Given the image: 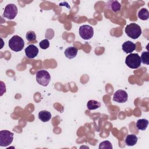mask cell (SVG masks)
<instances>
[{
	"instance_id": "6da1fadb",
	"label": "cell",
	"mask_w": 149,
	"mask_h": 149,
	"mask_svg": "<svg viewBox=\"0 0 149 149\" xmlns=\"http://www.w3.org/2000/svg\"><path fill=\"white\" fill-rule=\"evenodd\" d=\"M125 31L128 37L134 40L138 38L141 34L140 26L134 23L127 24L125 27Z\"/></svg>"
},
{
	"instance_id": "44dd1931",
	"label": "cell",
	"mask_w": 149,
	"mask_h": 149,
	"mask_svg": "<svg viewBox=\"0 0 149 149\" xmlns=\"http://www.w3.org/2000/svg\"><path fill=\"white\" fill-rule=\"evenodd\" d=\"M39 45L41 48L43 49H46L49 47V41L48 39H44L40 42Z\"/></svg>"
},
{
	"instance_id": "5b68a950",
	"label": "cell",
	"mask_w": 149,
	"mask_h": 149,
	"mask_svg": "<svg viewBox=\"0 0 149 149\" xmlns=\"http://www.w3.org/2000/svg\"><path fill=\"white\" fill-rule=\"evenodd\" d=\"M13 140V133L7 130L0 132V146L6 147L10 145Z\"/></svg>"
},
{
	"instance_id": "3957f363",
	"label": "cell",
	"mask_w": 149,
	"mask_h": 149,
	"mask_svg": "<svg viewBox=\"0 0 149 149\" xmlns=\"http://www.w3.org/2000/svg\"><path fill=\"white\" fill-rule=\"evenodd\" d=\"M125 63L131 69H137L141 63L140 57L138 54L131 53L126 56Z\"/></svg>"
},
{
	"instance_id": "9c48e42d",
	"label": "cell",
	"mask_w": 149,
	"mask_h": 149,
	"mask_svg": "<svg viewBox=\"0 0 149 149\" xmlns=\"http://www.w3.org/2000/svg\"><path fill=\"white\" fill-rule=\"evenodd\" d=\"M24 51L26 56L29 59L34 58L36 56H37L39 51L38 48L33 44L29 45L26 48Z\"/></svg>"
},
{
	"instance_id": "ba28073f",
	"label": "cell",
	"mask_w": 149,
	"mask_h": 149,
	"mask_svg": "<svg viewBox=\"0 0 149 149\" xmlns=\"http://www.w3.org/2000/svg\"><path fill=\"white\" fill-rule=\"evenodd\" d=\"M127 93L125 90H118L113 94V101L119 103H124L127 101Z\"/></svg>"
},
{
	"instance_id": "ac0fdd59",
	"label": "cell",
	"mask_w": 149,
	"mask_h": 149,
	"mask_svg": "<svg viewBox=\"0 0 149 149\" xmlns=\"http://www.w3.org/2000/svg\"><path fill=\"white\" fill-rule=\"evenodd\" d=\"M141 62L143 64H149V52L148 51H144L141 55Z\"/></svg>"
},
{
	"instance_id": "4fadbf2b",
	"label": "cell",
	"mask_w": 149,
	"mask_h": 149,
	"mask_svg": "<svg viewBox=\"0 0 149 149\" xmlns=\"http://www.w3.org/2000/svg\"><path fill=\"white\" fill-rule=\"evenodd\" d=\"M137 140L138 138L136 135L133 134H130L127 135L125 142L127 146H133L137 143Z\"/></svg>"
},
{
	"instance_id": "52a82bcc",
	"label": "cell",
	"mask_w": 149,
	"mask_h": 149,
	"mask_svg": "<svg viewBox=\"0 0 149 149\" xmlns=\"http://www.w3.org/2000/svg\"><path fill=\"white\" fill-rule=\"evenodd\" d=\"M17 14V8L13 3L8 4L4 9L3 16L9 20L13 19Z\"/></svg>"
},
{
	"instance_id": "d6986e66",
	"label": "cell",
	"mask_w": 149,
	"mask_h": 149,
	"mask_svg": "<svg viewBox=\"0 0 149 149\" xmlns=\"http://www.w3.org/2000/svg\"><path fill=\"white\" fill-rule=\"evenodd\" d=\"M26 37L28 41H33L36 39V34L34 31L30 30L27 32Z\"/></svg>"
},
{
	"instance_id": "e0dca14e",
	"label": "cell",
	"mask_w": 149,
	"mask_h": 149,
	"mask_svg": "<svg viewBox=\"0 0 149 149\" xmlns=\"http://www.w3.org/2000/svg\"><path fill=\"white\" fill-rule=\"evenodd\" d=\"M138 17L142 20H146L149 17V12L146 8H141L138 12Z\"/></svg>"
},
{
	"instance_id": "277c9868",
	"label": "cell",
	"mask_w": 149,
	"mask_h": 149,
	"mask_svg": "<svg viewBox=\"0 0 149 149\" xmlns=\"http://www.w3.org/2000/svg\"><path fill=\"white\" fill-rule=\"evenodd\" d=\"M37 82L42 86H47L51 80L49 72L45 70H40L36 73Z\"/></svg>"
},
{
	"instance_id": "8fae6325",
	"label": "cell",
	"mask_w": 149,
	"mask_h": 149,
	"mask_svg": "<svg viewBox=\"0 0 149 149\" xmlns=\"http://www.w3.org/2000/svg\"><path fill=\"white\" fill-rule=\"evenodd\" d=\"M122 48L125 52L131 54L136 49V44L130 41H127L122 44Z\"/></svg>"
},
{
	"instance_id": "9a60e30c",
	"label": "cell",
	"mask_w": 149,
	"mask_h": 149,
	"mask_svg": "<svg viewBox=\"0 0 149 149\" xmlns=\"http://www.w3.org/2000/svg\"><path fill=\"white\" fill-rule=\"evenodd\" d=\"M148 125V121L146 119H139L136 122V127L139 130H145Z\"/></svg>"
},
{
	"instance_id": "7c38bea8",
	"label": "cell",
	"mask_w": 149,
	"mask_h": 149,
	"mask_svg": "<svg viewBox=\"0 0 149 149\" xmlns=\"http://www.w3.org/2000/svg\"><path fill=\"white\" fill-rule=\"evenodd\" d=\"M77 52H78V49L76 47H70L67 48L65 49L64 52V54L67 58L70 59L76 57V56L77 54Z\"/></svg>"
},
{
	"instance_id": "ffe728a7",
	"label": "cell",
	"mask_w": 149,
	"mask_h": 149,
	"mask_svg": "<svg viewBox=\"0 0 149 149\" xmlns=\"http://www.w3.org/2000/svg\"><path fill=\"white\" fill-rule=\"evenodd\" d=\"M99 148L100 149H102V148H109V149H112V145L111 143V142H109V141H104L101 142L99 146Z\"/></svg>"
},
{
	"instance_id": "2e32d148",
	"label": "cell",
	"mask_w": 149,
	"mask_h": 149,
	"mask_svg": "<svg viewBox=\"0 0 149 149\" xmlns=\"http://www.w3.org/2000/svg\"><path fill=\"white\" fill-rule=\"evenodd\" d=\"M101 107V103L96 100H91L87 102V107L89 110H94Z\"/></svg>"
},
{
	"instance_id": "30bf717a",
	"label": "cell",
	"mask_w": 149,
	"mask_h": 149,
	"mask_svg": "<svg viewBox=\"0 0 149 149\" xmlns=\"http://www.w3.org/2000/svg\"><path fill=\"white\" fill-rule=\"evenodd\" d=\"M106 6L108 9L113 12H117L120 10L121 5L117 1H109L106 3Z\"/></svg>"
},
{
	"instance_id": "5bb4252c",
	"label": "cell",
	"mask_w": 149,
	"mask_h": 149,
	"mask_svg": "<svg viewBox=\"0 0 149 149\" xmlns=\"http://www.w3.org/2000/svg\"><path fill=\"white\" fill-rule=\"evenodd\" d=\"M51 113L46 110L41 111L38 113V118L43 122H47L49 121L51 118Z\"/></svg>"
},
{
	"instance_id": "8992f818",
	"label": "cell",
	"mask_w": 149,
	"mask_h": 149,
	"mask_svg": "<svg viewBox=\"0 0 149 149\" xmlns=\"http://www.w3.org/2000/svg\"><path fill=\"white\" fill-rule=\"evenodd\" d=\"M80 36L84 40H90L94 35L93 28L89 25L85 24L80 27L79 30Z\"/></svg>"
},
{
	"instance_id": "7a4b0ae2",
	"label": "cell",
	"mask_w": 149,
	"mask_h": 149,
	"mask_svg": "<svg viewBox=\"0 0 149 149\" xmlns=\"http://www.w3.org/2000/svg\"><path fill=\"white\" fill-rule=\"evenodd\" d=\"M9 48L15 52H19L23 49L24 46V41L23 39L17 35L13 36L9 40Z\"/></svg>"
}]
</instances>
